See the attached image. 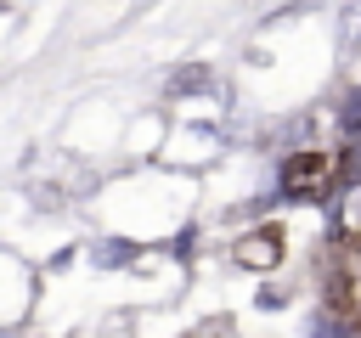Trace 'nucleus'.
<instances>
[{
	"instance_id": "f257e3e1",
	"label": "nucleus",
	"mask_w": 361,
	"mask_h": 338,
	"mask_svg": "<svg viewBox=\"0 0 361 338\" xmlns=\"http://www.w3.org/2000/svg\"><path fill=\"white\" fill-rule=\"evenodd\" d=\"M327 186H333V158L322 146L288 152V163H282V192L288 197H327Z\"/></svg>"
},
{
	"instance_id": "7ed1b4c3",
	"label": "nucleus",
	"mask_w": 361,
	"mask_h": 338,
	"mask_svg": "<svg viewBox=\"0 0 361 338\" xmlns=\"http://www.w3.org/2000/svg\"><path fill=\"white\" fill-rule=\"evenodd\" d=\"M203 84H209V68H203V62L186 68V73H175V90H180V96H192V90H203Z\"/></svg>"
},
{
	"instance_id": "f03ea898",
	"label": "nucleus",
	"mask_w": 361,
	"mask_h": 338,
	"mask_svg": "<svg viewBox=\"0 0 361 338\" xmlns=\"http://www.w3.org/2000/svg\"><path fill=\"white\" fill-rule=\"evenodd\" d=\"M231 259L248 265V270H271V265L282 259V231H276V225H259V231L237 237V242H231Z\"/></svg>"
}]
</instances>
